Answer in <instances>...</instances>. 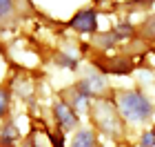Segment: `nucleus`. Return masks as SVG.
<instances>
[{
    "instance_id": "nucleus-1",
    "label": "nucleus",
    "mask_w": 155,
    "mask_h": 147,
    "mask_svg": "<svg viewBox=\"0 0 155 147\" xmlns=\"http://www.w3.org/2000/svg\"><path fill=\"white\" fill-rule=\"evenodd\" d=\"M117 111L129 123H146L153 116V105L149 96H144L137 89H129L117 94Z\"/></svg>"
},
{
    "instance_id": "nucleus-2",
    "label": "nucleus",
    "mask_w": 155,
    "mask_h": 147,
    "mask_svg": "<svg viewBox=\"0 0 155 147\" xmlns=\"http://www.w3.org/2000/svg\"><path fill=\"white\" fill-rule=\"evenodd\" d=\"M69 25L80 33H95L97 31V13H95V9H80L69 20Z\"/></svg>"
},
{
    "instance_id": "nucleus-3",
    "label": "nucleus",
    "mask_w": 155,
    "mask_h": 147,
    "mask_svg": "<svg viewBox=\"0 0 155 147\" xmlns=\"http://www.w3.org/2000/svg\"><path fill=\"white\" fill-rule=\"evenodd\" d=\"M53 116H55V121H58V125L62 129H73L78 125V116L73 114V109L69 107L64 100L53 103Z\"/></svg>"
},
{
    "instance_id": "nucleus-4",
    "label": "nucleus",
    "mask_w": 155,
    "mask_h": 147,
    "mask_svg": "<svg viewBox=\"0 0 155 147\" xmlns=\"http://www.w3.org/2000/svg\"><path fill=\"white\" fill-rule=\"evenodd\" d=\"M102 72H109V74H120V76H126L133 72V60L131 58H109L107 65H102Z\"/></svg>"
},
{
    "instance_id": "nucleus-5",
    "label": "nucleus",
    "mask_w": 155,
    "mask_h": 147,
    "mask_svg": "<svg viewBox=\"0 0 155 147\" xmlns=\"http://www.w3.org/2000/svg\"><path fill=\"white\" fill-rule=\"evenodd\" d=\"M69 147H97L95 145V134L93 129H78L73 138H71V145Z\"/></svg>"
},
{
    "instance_id": "nucleus-6",
    "label": "nucleus",
    "mask_w": 155,
    "mask_h": 147,
    "mask_svg": "<svg viewBox=\"0 0 155 147\" xmlns=\"http://www.w3.org/2000/svg\"><path fill=\"white\" fill-rule=\"evenodd\" d=\"M20 138V131L16 127V123H7L2 129H0V145H13Z\"/></svg>"
},
{
    "instance_id": "nucleus-7",
    "label": "nucleus",
    "mask_w": 155,
    "mask_h": 147,
    "mask_svg": "<svg viewBox=\"0 0 155 147\" xmlns=\"http://www.w3.org/2000/svg\"><path fill=\"white\" fill-rule=\"evenodd\" d=\"M95 43L97 45H100V47H104V49H107V47H113L115 43H117V38H115V33L113 31H104V33H95Z\"/></svg>"
},
{
    "instance_id": "nucleus-8",
    "label": "nucleus",
    "mask_w": 155,
    "mask_h": 147,
    "mask_svg": "<svg viewBox=\"0 0 155 147\" xmlns=\"http://www.w3.org/2000/svg\"><path fill=\"white\" fill-rule=\"evenodd\" d=\"M113 33H115V38H124V36H133V25L131 23H117L113 27Z\"/></svg>"
},
{
    "instance_id": "nucleus-9",
    "label": "nucleus",
    "mask_w": 155,
    "mask_h": 147,
    "mask_svg": "<svg viewBox=\"0 0 155 147\" xmlns=\"http://www.w3.org/2000/svg\"><path fill=\"white\" fill-rule=\"evenodd\" d=\"M7 111H9V92L0 87V118H5Z\"/></svg>"
},
{
    "instance_id": "nucleus-10",
    "label": "nucleus",
    "mask_w": 155,
    "mask_h": 147,
    "mask_svg": "<svg viewBox=\"0 0 155 147\" xmlns=\"http://www.w3.org/2000/svg\"><path fill=\"white\" fill-rule=\"evenodd\" d=\"M55 62H58V65H62V67H67V69H75V67H78V60L71 58V56H64V54H58Z\"/></svg>"
},
{
    "instance_id": "nucleus-11",
    "label": "nucleus",
    "mask_w": 155,
    "mask_h": 147,
    "mask_svg": "<svg viewBox=\"0 0 155 147\" xmlns=\"http://www.w3.org/2000/svg\"><path fill=\"white\" fill-rule=\"evenodd\" d=\"M49 141H51V147H64V138H62V131L58 129L53 134V131H49Z\"/></svg>"
},
{
    "instance_id": "nucleus-12",
    "label": "nucleus",
    "mask_w": 155,
    "mask_h": 147,
    "mask_svg": "<svg viewBox=\"0 0 155 147\" xmlns=\"http://www.w3.org/2000/svg\"><path fill=\"white\" fill-rule=\"evenodd\" d=\"M13 13V2L9 0H0V18H7Z\"/></svg>"
},
{
    "instance_id": "nucleus-13",
    "label": "nucleus",
    "mask_w": 155,
    "mask_h": 147,
    "mask_svg": "<svg viewBox=\"0 0 155 147\" xmlns=\"http://www.w3.org/2000/svg\"><path fill=\"white\" fill-rule=\"evenodd\" d=\"M144 36L146 38H155V16H151L144 23Z\"/></svg>"
},
{
    "instance_id": "nucleus-14",
    "label": "nucleus",
    "mask_w": 155,
    "mask_h": 147,
    "mask_svg": "<svg viewBox=\"0 0 155 147\" xmlns=\"http://www.w3.org/2000/svg\"><path fill=\"white\" fill-rule=\"evenodd\" d=\"M140 145H142V147H155V136H153V131H144L142 138H140Z\"/></svg>"
},
{
    "instance_id": "nucleus-15",
    "label": "nucleus",
    "mask_w": 155,
    "mask_h": 147,
    "mask_svg": "<svg viewBox=\"0 0 155 147\" xmlns=\"http://www.w3.org/2000/svg\"><path fill=\"white\" fill-rule=\"evenodd\" d=\"M0 147H16V145H0Z\"/></svg>"
},
{
    "instance_id": "nucleus-16",
    "label": "nucleus",
    "mask_w": 155,
    "mask_h": 147,
    "mask_svg": "<svg viewBox=\"0 0 155 147\" xmlns=\"http://www.w3.org/2000/svg\"><path fill=\"white\" fill-rule=\"evenodd\" d=\"M151 131H153V136H155V127H153V129H151Z\"/></svg>"
},
{
    "instance_id": "nucleus-17",
    "label": "nucleus",
    "mask_w": 155,
    "mask_h": 147,
    "mask_svg": "<svg viewBox=\"0 0 155 147\" xmlns=\"http://www.w3.org/2000/svg\"><path fill=\"white\" fill-rule=\"evenodd\" d=\"M135 147H142V145H135Z\"/></svg>"
}]
</instances>
